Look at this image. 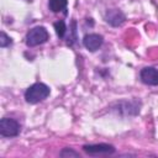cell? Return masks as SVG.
Segmentation results:
<instances>
[{"mask_svg": "<svg viewBox=\"0 0 158 158\" xmlns=\"http://www.w3.org/2000/svg\"><path fill=\"white\" fill-rule=\"evenodd\" d=\"M51 94V89L44 83H35L25 91V100L27 104H38L46 100Z\"/></svg>", "mask_w": 158, "mask_h": 158, "instance_id": "cell-1", "label": "cell"}, {"mask_svg": "<svg viewBox=\"0 0 158 158\" xmlns=\"http://www.w3.org/2000/svg\"><path fill=\"white\" fill-rule=\"evenodd\" d=\"M49 33L43 26H35L26 33V44L28 47H36L48 41Z\"/></svg>", "mask_w": 158, "mask_h": 158, "instance_id": "cell-2", "label": "cell"}, {"mask_svg": "<svg viewBox=\"0 0 158 158\" xmlns=\"http://www.w3.org/2000/svg\"><path fill=\"white\" fill-rule=\"evenodd\" d=\"M21 132V125L11 117H2L0 120V135L2 137H17Z\"/></svg>", "mask_w": 158, "mask_h": 158, "instance_id": "cell-3", "label": "cell"}, {"mask_svg": "<svg viewBox=\"0 0 158 158\" xmlns=\"http://www.w3.org/2000/svg\"><path fill=\"white\" fill-rule=\"evenodd\" d=\"M139 109H141V102L132 100V101H126L122 100L120 102H116L114 106V111H116L117 114H123V115H128V116H136L137 114H139Z\"/></svg>", "mask_w": 158, "mask_h": 158, "instance_id": "cell-4", "label": "cell"}, {"mask_svg": "<svg viewBox=\"0 0 158 158\" xmlns=\"http://www.w3.org/2000/svg\"><path fill=\"white\" fill-rule=\"evenodd\" d=\"M83 151L90 156H100V154H112L115 153V147L109 143H96V144H84Z\"/></svg>", "mask_w": 158, "mask_h": 158, "instance_id": "cell-5", "label": "cell"}, {"mask_svg": "<svg viewBox=\"0 0 158 158\" xmlns=\"http://www.w3.org/2000/svg\"><path fill=\"white\" fill-rule=\"evenodd\" d=\"M105 22L112 27H118L126 21V15L120 9H109L104 15Z\"/></svg>", "mask_w": 158, "mask_h": 158, "instance_id": "cell-6", "label": "cell"}, {"mask_svg": "<svg viewBox=\"0 0 158 158\" xmlns=\"http://www.w3.org/2000/svg\"><path fill=\"white\" fill-rule=\"evenodd\" d=\"M139 79L143 84L149 86L158 85V69L154 67H144L139 72Z\"/></svg>", "mask_w": 158, "mask_h": 158, "instance_id": "cell-7", "label": "cell"}, {"mask_svg": "<svg viewBox=\"0 0 158 158\" xmlns=\"http://www.w3.org/2000/svg\"><path fill=\"white\" fill-rule=\"evenodd\" d=\"M102 43H104V37L99 33H88L83 38V46L90 52L98 51L102 46Z\"/></svg>", "mask_w": 158, "mask_h": 158, "instance_id": "cell-8", "label": "cell"}, {"mask_svg": "<svg viewBox=\"0 0 158 158\" xmlns=\"http://www.w3.org/2000/svg\"><path fill=\"white\" fill-rule=\"evenodd\" d=\"M67 6H68V0H48V7L52 12H64L67 14Z\"/></svg>", "mask_w": 158, "mask_h": 158, "instance_id": "cell-9", "label": "cell"}, {"mask_svg": "<svg viewBox=\"0 0 158 158\" xmlns=\"http://www.w3.org/2000/svg\"><path fill=\"white\" fill-rule=\"evenodd\" d=\"M53 26H54V31H56L58 38H63L65 36V33H67V30H68L65 22L63 20H58L57 22L53 23Z\"/></svg>", "mask_w": 158, "mask_h": 158, "instance_id": "cell-10", "label": "cell"}, {"mask_svg": "<svg viewBox=\"0 0 158 158\" xmlns=\"http://www.w3.org/2000/svg\"><path fill=\"white\" fill-rule=\"evenodd\" d=\"M11 43H12V40L4 31H1V33H0V47L5 48V47H9Z\"/></svg>", "mask_w": 158, "mask_h": 158, "instance_id": "cell-11", "label": "cell"}, {"mask_svg": "<svg viewBox=\"0 0 158 158\" xmlns=\"http://www.w3.org/2000/svg\"><path fill=\"white\" fill-rule=\"evenodd\" d=\"M59 156L63 158H65V157H80V154L78 152L73 151L72 148H63L62 152L59 153Z\"/></svg>", "mask_w": 158, "mask_h": 158, "instance_id": "cell-12", "label": "cell"}]
</instances>
